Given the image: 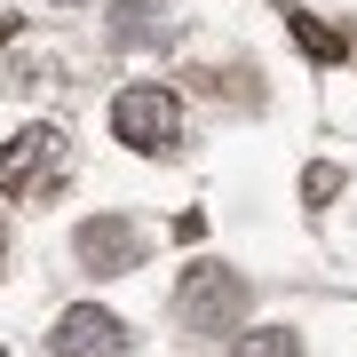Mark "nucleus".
Returning <instances> with one entry per match:
<instances>
[{"label":"nucleus","instance_id":"1a4fd4ad","mask_svg":"<svg viewBox=\"0 0 357 357\" xmlns=\"http://www.w3.org/2000/svg\"><path fill=\"white\" fill-rule=\"evenodd\" d=\"M151 16H159L151 0H119V40H128V32L143 40V32H151Z\"/></svg>","mask_w":357,"mask_h":357},{"label":"nucleus","instance_id":"6e6552de","mask_svg":"<svg viewBox=\"0 0 357 357\" xmlns=\"http://www.w3.org/2000/svg\"><path fill=\"white\" fill-rule=\"evenodd\" d=\"M333 191H342V167H333V159H310V167H302V199H310V206H326Z\"/></svg>","mask_w":357,"mask_h":357},{"label":"nucleus","instance_id":"0eeeda50","mask_svg":"<svg viewBox=\"0 0 357 357\" xmlns=\"http://www.w3.org/2000/svg\"><path fill=\"white\" fill-rule=\"evenodd\" d=\"M294 40H302V56H318V64H342V32L318 24V16H294Z\"/></svg>","mask_w":357,"mask_h":357},{"label":"nucleus","instance_id":"7ed1b4c3","mask_svg":"<svg viewBox=\"0 0 357 357\" xmlns=\"http://www.w3.org/2000/svg\"><path fill=\"white\" fill-rule=\"evenodd\" d=\"M112 135L128 143V151H143V159H167L183 143V103H175V88H119L112 96Z\"/></svg>","mask_w":357,"mask_h":357},{"label":"nucleus","instance_id":"f03ea898","mask_svg":"<svg viewBox=\"0 0 357 357\" xmlns=\"http://www.w3.org/2000/svg\"><path fill=\"white\" fill-rule=\"evenodd\" d=\"M175 310L191 333H238L246 326V278L230 262H191L175 286Z\"/></svg>","mask_w":357,"mask_h":357},{"label":"nucleus","instance_id":"f257e3e1","mask_svg":"<svg viewBox=\"0 0 357 357\" xmlns=\"http://www.w3.org/2000/svg\"><path fill=\"white\" fill-rule=\"evenodd\" d=\"M64 167H72V135L48 128V119H32L24 135L0 143V199H48V191H64Z\"/></svg>","mask_w":357,"mask_h":357},{"label":"nucleus","instance_id":"39448f33","mask_svg":"<svg viewBox=\"0 0 357 357\" xmlns=\"http://www.w3.org/2000/svg\"><path fill=\"white\" fill-rule=\"evenodd\" d=\"M72 255L88 278H128V270L143 262V230L128 215H88L79 222V238H72Z\"/></svg>","mask_w":357,"mask_h":357},{"label":"nucleus","instance_id":"423d86ee","mask_svg":"<svg viewBox=\"0 0 357 357\" xmlns=\"http://www.w3.org/2000/svg\"><path fill=\"white\" fill-rule=\"evenodd\" d=\"M230 357H310L302 349V333L294 326H255V333H238V349Z\"/></svg>","mask_w":357,"mask_h":357},{"label":"nucleus","instance_id":"20e7f679","mask_svg":"<svg viewBox=\"0 0 357 357\" xmlns=\"http://www.w3.org/2000/svg\"><path fill=\"white\" fill-rule=\"evenodd\" d=\"M48 349L56 357H135V326L119 318V310H103V302H72L64 318H56Z\"/></svg>","mask_w":357,"mask_h":357},{"label":"nucleus","instance_id":"9d476101","mask_svg":"<svg viewBox=\"0 0 357 357\" xmlns=\"http://www.w3.org/2000/svg\"><path fill=\"white\" fill-rule=\"evenodd\" d=\"M0 262H8V230H0Z\"/></svg>","mask_w":357,"mask_h":357}]
</instances>
